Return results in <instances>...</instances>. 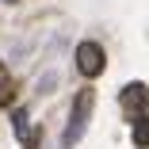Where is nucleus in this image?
<instances>
[{
    "mask_svg": "<svg viewBox=\"0 0 149 149\" xmlns=\"http://www.w3.org/2000/svg\"><path fill=\"white\" fill-rule=\"evenodd\" d=\"M92 103H96V92H92V88H84V92L73 100V115H69V130H65V141H61V149H73V145H77V138H80V134H84V126H88Z\"/></svg>",
    "mask_w": 149,
    "mask_h": 149,
    "instance_id": "f257e3e1",
    "label": "nucleus"
},
{
    "mask_svg": "<svg viewBox=\"0 0 149 149\" xmlns=\"http://www.w3.org/2000/svg\"><path fill=\"white\" fill-rule=\"evenodd\" d=\"M103 65H107V57H103V46H100V42H80V46H77V69H80L88 80L100 77Z\"/></svg>",
    "mask_w": 149,
    "mask_h": 149,
    "instance_id": "f03ea898",
    "label": "nucleus"
},
{
    "mask_svg": "<svg viewBox=\"0 0 149 149\" xmlns=\"http://www.w3.org/2000/svg\"><path fill=\"white\" fill-rule=\"evenodd\" d=\"M118 103H123V111H130V115H145L149 111V84H141V80L126 84L123 92H118Z\"/></svg>",
    "mask_w": 149,
    "mask_h": 149,
    "instance_id": "7ed1b4c3",
    "label": "nucleus"
},
{
    "mask_svg": "<svg viewBox=\"0 0 149 149\" xmlns=\"http://www.w3.org/2000/svg\"><path fill=\"white\" fill-rule=\"evenodd\" d=\"M134 145L138 149H149V111L134 118Z\"/></svg>",
    "mask_w": 149,
    "mask_h": 149,
    "instance_id": "20e7f679",
    "label": "nucleus"
},
{
    "mask_svg": "<svg viewBox=\"0 0 149 149\" xmlns=\"http://www.w3.org/2000/svg\"><path fill=\"white\" fill-rule=\"evenodd\" d=\"M12 100H15V84L12 80H0V107H8Z\"/></svg>",
    "mask_w": 149,
    "mask_h": 149,
    "instance_id": "39448f33",
    "label": "nucleus"
},
{
    "mask_svg": "<svg viewBox=\"0 0 149 149\" xmlns=\"http://www.w3.org/2000/svg\"><path fill=\"white\" fill-rule=\"evenodd\" d=\"M12 118H15V134H19V138H23V145H27V141H31V138H27V111H15Z\"/></svg>",
    "mask_w": 149,
    "mask_h": 149,
    "instance_id": "423d86ee",
    "label": "nucleus"
},
{
    "mask_svg": "<svg viewBox=\"0 0 149 149\" xmlns=\"http://www.w3.org/2000/svg\"><path fill=\"white\" fill-rule=\"evenodd\" d=\"M0 73H4V65H0Z\"/></svg>",
    "mask_w": 149,
    "mask_h": 149,
    "instance_id": "0eeeda50",
    "label": "nucleus"
},
{
    "mask_svg": "<svg viewBox=\"0 0 149 149\" xmlns=\"http://www.w3.org/2000/svg\"><path fill=\"white\" fill-rule=\"evenodd\" d=\"M8 4H12V0H8Z\"/></svg>",
    "mask_w": 149,
    "mask_h": 149,
    "instance_id": "6e6552de",
    "label": "nucleus"
}]
</instances>
